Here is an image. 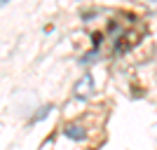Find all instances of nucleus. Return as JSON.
Instances as JSON below:
<instances>
[{"label":"nucleus","mask_w":157,"mask_h":150,"mask_svg":"<svg viewBox=\"0 0 157 150\" xmlns=\"http://www.w3.org/2000/svg\"><path fill=\"white\" fill-rule=\"evenodd\" d=\"M52 110H54L52 103H45L42 108H38V110H35V115H31V120H28V127H33V124H38V122H42V120H47Z\"/></svg>","instance_id":"nucleus-3"},{"label":"nucleus","mask_w":157,"mask_h":150,"mask_svg":"<svg viewBox=\"0 0 157 150\" xmlns=\"http://www.w3.org/2000/svg\"><path fill=\"white\" fill-rule=\"evenodd\" d=\"M94 94V78L87 73V75H82V78L73 85V96L78 98V101H89Z\"/></svg>","instance_id":"nucleus-1"},{"label":"nucleus","mask_w":157,"mask_h":150,"mask_svg":"<svg viewBox=\"0 0 157 150\" xmlns=\"http://www.w3.org/2000/svg\"><path fill=\"white\" fill-rule=\"evenodd\" d=\"M96 56H98V49H94V47H92V52H87L85 56L78 61V63H80V66H89V63H94V61H96Z\"/></svg>","instance_id":"nucleus-4"},{"label":"nucleus","mask_w":157,"mask_h":150,"mask_svg":"<svg viewBox=\"0 0 157 150\" xmlns=\"http://www.w3.org/2000/svg\"><path fill=\"white\" fill-rule=\"evenodd\" d=\"M61 131H63V136H66V138H71V141H78V143H82V141H87V138H89V131H87L85 127H80V124H73V122H68Z\"/></svg>","instance_id":"nucleus-2"},{"label":"nucleus","mask_w":157,"mask_h":150,"mask_svg":"<svg viewBox=\"0 0 157 150\" xmlns=\"http://www.w3.org/2000/svg\"><path fill=\"white\" fill-rule=\"evenodd\" d=\"M7 2H10V0H0V7H5V5H7Z\"/></svg>","instance_id":"nucleus-7"},{"label":"nucleus","mask_w":157,"mask_h":150,"mask_svg":"<svg viewBox=\"0 0 157 150\" xmlns=\"http://www.w3.org/2000/svg\"><path fill=\"white\" fill-rule=\"evenodd\" d=\"M101 40H103V35H101V33H94V35H92V45H94V49H98V47H101Z\"/></svg>","instance_id":"nucleus-5"},{"label":"nucleus","mask_w":157,"mask_h":150,"mask_svg":"<svg viewBox=\"0 0 157 150\" xmlns=\"http://www.w3.org/2000/svg\"><path fill=\"white\" fill-rule=\"evenodd\" d=\"M52 31H54V24H47V26L42 28V33H45V35H49V33H52Z\"/></svg>","instance_id":"nucleus-6"}]
</instances>
